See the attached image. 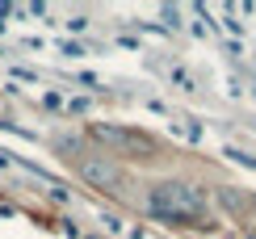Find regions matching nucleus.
<instances>
[{"instance_id": "obj_3", "label": "nucleus", "mask_w": 256, "mask_h": 239, "mask_svg": "<svg viewBox=\"0 0 256 239\" xmlns=\"http://www.w3.org/2000/svg\"><path fill=\"white\" fill-rule=\"evenodd\" d=\"M92 134H97V138H110V143H122V147H138V151H152V143H147V138H138V134H126V130H110V126H97Z\"/></svg>"}, {"instance_id": "obj_2", "label": "nucleus", "mask_w": 256, "mask_h": 239, "mask_svg": "<svg viewBox=\"0 0 256 239\" xmlns=\"http://www.w3.org/2000/svg\"><path fill=\"white\" fill-rule=\"evenodd\" d=\"M80 176L88 184H97V189H105V193H126V168H118L114 160H101V156L84 160Z\"/></svg>"}, {"instance_id": "obj_1", "label": "nucleus", "mask_w": 256, "mask_h": 239, "mask_svg": "<svg viewBox=\"0 0 256 239\" xmlns=\"http://www.w3.org/2000/svg\"><path fill=\"white\" fill-rule=\"evenodd\" d=\"M147 210L172 226L206 222V193L189 180H160L147 189Z\"/></svg>"}]
</instances>
